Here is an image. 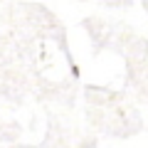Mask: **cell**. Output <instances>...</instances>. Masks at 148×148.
I'll list each match as a JSON object with an SVG mask.
<instances>
[]
</instances>
